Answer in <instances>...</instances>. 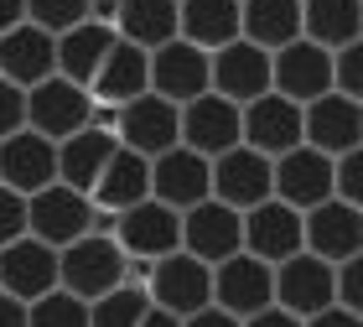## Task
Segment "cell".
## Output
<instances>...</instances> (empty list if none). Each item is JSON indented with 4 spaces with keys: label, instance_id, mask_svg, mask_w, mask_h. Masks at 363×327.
<instances>
[{
    "label": "cell",
    "instance_id": "44dd1931",
    "mask_svg": "<svg viewBox=\"0 0 363 327\" xmlns=\"http://www.w3.org/2000/svg\"><path fill=\"white\" fill-rule=\"evenodd\" d=\"M239 120H244V145L259 151L265 161H280L286 151L301 145V104L280 99V94H265V99L244 104Z\"/></svg>",
    "mask_w": 363,
    "mask_h": 327
},
{
    "label": "cell",
    "instance_id": "2e32d148",
    "mask_svg": "<svg viewBox=\"0 0 363 327\" xmlns=\"http://www.w3.org/2000/svg\"><path fill=\"white\" fill-rule=\"evenodd\" d=\"M0 291L16 296L21 306L42 301L47 291H57V250L42 244V239H31V234L6 244V250H0Z\"/></svg>",
    "mask_w": 363,
    "mask_h": 327
},
{
    "label": "cell",
    "instance_id": "9c48e42d",
    "mask_svg": "<svg viewBox=\"0 0 363 327\" xmlns=\"http://www.w3.org/2000/svg\"><path fill=\"white\" fill-rule=\"evenodd\" d=\"M270 94H280V99H291L301 109L317 104L322 94H333V52H322L306 37L270 52Z\"/></svg>",
    "mask_w": 363,
    "mask_h": 327
},
{
    "label": "cell",
    "instance_id": "8992f818",
    "mask_svg": "<svg viewBox=\"0 0 363 327\" xmlns=\"http://www.w3.org/2000/svg\"><path fill=\"white\" fill-rule=\"evenodd\" d=\"M114 140L125 145V151H135L145 161L167 156L172 145H182V109L156 99V94H140V99H130L114 109Z\"/></svg>",
    "mask_w": 363,
    "mask_h": 327
},
{
    "label": "cell",
    "instance_id": "f1b7e54d",
    "mask_svg": "<svg viewBox=\"0 0 363 327\" xmlns=\"http://www.w3.org/2000/svg\"><path fill=\"white\" fill-rule=\"evenodd\" d=\"M151 198V161L145 156H135V151H114L109 156V167H104V177H99V187L89 192V203L99 208V214H125V208H135V203H145Z\"/></svg>",
    "mask_w": 363,
    "mask_h": 327
},
{
    "label": "cell",
    "instance_id": "7bdbcfd3",
    "mask_svg": "<svg viewBox=\"0 0 363 327\" xmlns=\"http://www.w3.org/2000/svg\"><path fill=\"white\" fill-rule=\"evenodd\" d=\"M26 21V0H0V37Z\"/></svg>",
    "mask_w": 363,
    "mask_h": 327
},
{
    "label": "cell",
    "instance_id": "f546056e",
    "mask_svg": "<svg viewBox=\"0 0 363 327\" xmlns=\"http://www.w3.org/2000/svg\"><path fill=\"white\" fill-rule=\"evenodd\" d=\"M114 42H120V37H114V26H104V21H84V26L62 31V37H57V78L89 89L94 73L104 68V57H109Z\"/></svg>",
    "mask_w": 363,
    "mask_h": 327
},
{
    "label": "cell",
    "instance_id": "1f68e13d",
    "mask_svg": "<svg viewBox=\"0 0 363 327\" xmlns=\"http://www.w3.org/2000/svg\"><path fill=\"white\" fill-rule=\"evenodd\" d=\"M151 312V296H145V286H120L109 291V296L89 301V327H140V317Z\"/></svg>",
    "mask_w": 363,
    "mask_h": 327
},
{
    "label": "cell",
    "instance_id": "d590c367",
    "mask_svg": "<svg viewBox=\"0 0 363 327\" xmlns=\"http://www.w3.org/2000/svg\"><path fill=\"white\" fill-rule=\"evenodd\" d=\"M333 198L363 214V145L333 161Z\"/></svg>",
    "mask_w": 363,
    "mask_h": 327
},
{
    "label": "cell",
    "instance_id": "8d00e7d4",
    "mask_svg": "<svg viewBox=\"0 0 363 327\" xmlns=\"http://www.w3.org/2000/svg\"><path fill=\"white\" fill-rule=\"evenodd\" d=\"M337 306L353 312V317H363V255H353V260L337 265Z\"/></svg>",
    "mask_w": 363,
    "mask_h": 327
},
{
    "label": "cell",
    "instance_id": "f6af8a7d",
    "mask_svg": "<svg viewBox=\"0 0 363 327\" xmlns=\"http://www.w3.org/2000/svg\"><path fill=\"white\" fill-rule=\"evenodd\" d=\"M140 327H182V317H172V312H161V306H151V312L140 317Z\"/></svg>",
    "mask_w": 363,
    "mask_h": 327
},
{
    "label": "cell",
    "instance_id": "4fadbf2b",
    "mask_svg": "<svg viewBox=\"0 0 363 327\" xmlns=\"http://www.w3.org/2000/svg\"><path fill=\"white\" fill-rule=\"evenodd\" d=\"M151 198L167 203L172 214H187V208L213 198V161H203L187 145H172L167 156L151 161Z\"/></svg>",
    "mask_w": 363,
    "mask_h": 327
},
{
    "label": "cell",
    "instance_id": "d6a6232c",
    "mask_svg": "<svg viewBox=\"0 0 363 327\" xmlns=\"http://www.w3.org/2000/svg\"><path fill=\"white\" fill-rule=\"evenodd\" d=\"M26 21L47 37H62V31L94 21V0H26Z\"/></svg>",
    "mask_w": 363,
    "mask_h": 327
},
{
    "label": "cell",
    "instance_id": "5b68a950",
    "mask_svg": "<svg viewBox=\"0 0 363 327\" xmlns=\"http://www.w3.org/2000/svg\"><path fill=\"white\" fill-rule=\"evenodd\" d=\"M99 104L89 99V89L68 84V78H47V84L26 89V130H37V135H47L52 145H62L68 135H78V130L94 125Z\"/></svg>",
    "mask_w": 363,
    "mask_h": 327
},
{
    "label": "cell",
    "instance_id": "603a6c76",
    "mask_svg": "<svg viewBox=\"0 0 363 327\" xmlns=\"http://www.w3.org/2000/svg\"><path fill=\"white\" fill-rule=\"evenodd\" d=\"M57 73V37H47V31H37L31 21H21L16 31H6L0 37V78L16 89H37L47 84V78Z\"/></svg>",
    "mask_w": 363,
    "mask_h": 327
},
{
    "label": "cell",
    "instance_id": "6da1fadb",
    "mask_svg": "<svg viewBox=\"0 0 363 327\" xmlns=\"http://www.w3.org/2000/svg\"><path fill=\"white\" fill-rule=\"evenodd\" d=\"M130 281V260L109 234H84L78 244L57 250V286L78 301H99Z\"/></svg>",
    "mask_w": 363,
    "mask_h": 327
},
{
    "label": "cell",
    "instance_id": "ba28073f",
    "mask_svg": "<svg viewBox=\"0 0 363 327\" xmlns=\"http://www.w3.org/2000/svg\"><path fill=\"white\" fill-rule=\"evenodd\" d=\"M275 198V161H265L250 145H234L213 161V203L234 208V214H250V208Z\"/></svg>",
    "mask_w": 363,
    "mask_h": 327
},
{
    "label": "cell",
    "instance_id": "ee69618b",
    "mask_svg": "<svg viewBox=\"0 0 363 327\" xmlns=\"http://www.w3.org/2000/svg\"><path fill=\"white\" fill-rule=\"evenodd\" d=\"M0 327H26V306L0 291Z\"/></svg>",
    "mask_w": 363,
    "mask_h": 327
},
{
    "label": "cell",
    "instance_id": "d4e9b609",
    "mask_svg": "<svg viewBox=\"0 0 363 327\" xmlns=\"http://www.w3.org/2000/svg\"><path fill=\"white\" fill-rule=\"evenodd\" d=\"M114 151H120L114 130H104V125L78 130V135H68V140L57 145V182L89 198V192L99 187V177H104V167H109Z\"/></svg>",
    "mask_w": 363,
    "mask_h": 327
},
{
    "label": "cell",
    "instance_id": "30bf717a",
    "mask_svg": "<svg viewBox=\"0 0 363 327\" xmlns=\"http://www.w3.org/2000/svg\"><path fill=\"white\" fill-rule=\"evenodd\" d=\"M213 306L250 322L255 312L275 306V270L255 255H234L223 265H213Z\"/></svg>",
    "mask_w": 363,
    "mask_h": 327
},
{
    "label": "cell",
    "instance_id": "e0dca14e",
    "mask_svg": "<svg viewBox=\"0 0 363 327\" xmlns=\"http://www.w3.org/2000/svg\"><path fill=\"white\" fill-rule=\"evenodd\" d=\"M57 182V145L37 135V130H16L11 140H0V187L37 198L42 187Z\"/></svg>",
    "mask_w": 363,
    "mask_h": 327
},
{
    "label": "cell",
    "instance_id": "5bb4252c",
    "mask_svg": "<svg viewBox=\"0 0 363 327\" xmlns=\"http://www.w3.org/2000/svg\"><path fill=\"white\" fill-rule=\"evenodd\" d=\"M182 145H187V151H197L203 161H218L223 151L244 145L239 104L218 99V94H203V99L182 104Z\"/></svg>",
    "mask_w": 363,
    "mask_h": 327
},
{
    "label": "cell",
    "instance_id": "60d3db41",
    "mask_svg": "<svg viewBox=\"0 0 363 327\" xmlns=\"http://www.w3.org/2000/svg\"><path fill=\"white\" fill-rule=\"evenodd\" d=\"M306 327H363V317H353V312H342V306H327V312H317V317H306Z\"/></svg>",
    "mask_w": 363,
    "mask_h": 327
},
{
    "label": "cell",
    "instance_id": "8fae6325",
    "mask_svg": "<svg viewBox=\"0 0 363 327\" xmlns=\"http://www.w3.org/2000/svg\"><path fill=\"white\" fill-rule=\"evenodd\" d=\"M151 94L156 99H167V104H192V99H203V94H213V57L208 52H197L192 42H167V47H156L151 52Z\"/></svg>",
    "mask_w": 363,
    "mask_h": 327
},
{
    "label": "cell",
    "instance_id": "74e56055",
    "mask_svg": "<svg viewBox=\"0 0 363 327\" xmlns=\"http://www.w3.org/2000/svg\"><path fill=\"white\" fill-rule=\"evenodd\" d=\"M21 234H26V198L11 192V187H0V250L16 244Z\"/></svg>",
    "mask_w": 363,
    "mask_h": 327
},
{
    "label": "cell",
    "instance_id": "836d02e7",
    "mask_svg": "<svg viewBox=\"0 0 363 327\" xmlns=\"http://www.w3.org/2000/svg\"><path fill=\"white\" fill-rule=\"evenodd\" d=\"M26 327H89V301L68 296V291H47L42 301L26 306Z\"/></svg>",
    "mask_w": 363,
    "mask_h": 327
},
{
    "label": "cell",
    "instance_id": "b9f144b4",
    "mask_svg": "<svg viewBox=\"0 0 363 327\" xmlns=\"http://www.w3.org/2000/svg\"><path fill=\"white\" fill-rule=\"evenodd\" d=\"M244 327H306L301 317H291V312H280V306H265V312H255Z\"/></svg>",
    "mask_w": 363,
    "mask_h": 327
},
{
    "label": "cell",
    "instance_id": "9a60e30c",
    "mask_svg": "<svg viewBox=\"0 0 363 327\" xmlns=\"http://www.w3.org/2000/svg\"><path fill=\"white\" fill-rule=\"evenodd\" d=\"M301 145L322 156H348L363 145V104L342 99V94H322L317 104L301 109Z\"/></svg>",
    "mask_w": 363,
    "mask_h": 327
},
{
    "label": "cell",
    "instance_id": "7402d4cb",
    "mask_svg": "<svg viewBox=\"0 0 363 327\" xmlns=\"http://www.w3.org/2000/svg\"><path fill=\"white\" fill-rule=\"evenodd\" d=\"M306 250V234H301V214L286 203H259L244 214V255H255V260H265V265L275 270L280 260H291V255H301Z\"/></svg>",
    "mask_w": 363,
    "mask_h": 327
},
{
    "label": "cell",
    "instance_id": "e575fe53",
    "mask_svg": "<svg viewBox=\"0 0 363 327\" xmlns=\"http://www.w3.org/2000/svg\"><path fill=\"white\" fill-rule=\"evenodd\" d=\"M333 94L363 104V37L348 42L342 52H333Z\"/></svg>",
    "mask_w": 363,
    "mask_h": 327
},
{
    "label": "cell",
    "instance_id": "ac0fdd59",
    "mask_svg": "<svg viewBox=\"0 0 363 327\" xmlns=\"http://www.w3.org/2000/svg\"><path fill=\"white\" fill-rule=\"evenodd\" d=\"M301 234H306V255L327 260V265H342V260L363 255V214L337 203V198H327L311 214H301Z\"/></svg>",
    "mask_w": 363,
    "mask_h": 327
},
{
    "label": "cell",
    "instance_id": "ffe728a7",
    "mask_svg": "<svg viewBox=\"0 0 363 327\" xmlns=\"http://www.w3.org/2000/svg\"><path fill=\"white\" fill-rule=\"evenodd\" d=\"M213 94L228 104H255V99H265L270 94V52H259V47L250 42H228L213 52Z\"/></svg>",
    "mask_w": 363,
    "mask_h": 327
},
{
    "label": "cell",
    "instance_id": "83f0119b",
    "mask_svg": "<svg viewBox=\"0 0 363 327\" xmlns=\"http://www.w3.org/2000/svg\"><path fill=\"white\" fill-rule=\"evenodd\" d=\"M114 37L156 52V47L177 42V0H114Z\"/></svg>",
    "mask_w": 363,
    "mask_h": 327
},
{
    "label": "cell",
    "instance_id": "ab89813d",
    "mask_svg": "<svg viewBox=\"0 0 363 327\" xmlns=\"http://www.w3.org/2000/svg\"><path fill=\"white\" fill-rule=\"evenodd\" d=\"M182 327H244L239 317H228V312H218V306H203V312H192Z\"/></svg>",
    "mask_w": 363,
    "mask_h": 327
},
{
    "label": "cell",
    "instance_id": "4dcf8cb0",
    "mask_svg": "<svg viewBox=\"0 0 363 327\" xmlns=\"http://www.w3.org/2000/svg\"><path fill=\"white\" fill-rule=\"evenodd\" d=\"M301 37L322 52H342L363 37V0H301Z\"/></svg>",
    "mask_w": 363,
    "mask_h": 327
},
{
    "label": "cell",
    "instance_id": "d6986e66",
    "mask_svg": "<svg viewBox=\"0 0 363 327\" xmlns=\"http://www.w3.org/2000/svg\"><path fill=\"white\" fill-rule=\"evenodd\" d=\"M333 198V156L311 151V145H296L275 161V203L296 208V214H311L317 203Z\"/></svg>",
    "mask_w": 363,
    "mask_h": 327
},
{
    "label": "cell",
    "instance_id": "f35d334b",
    "mask_svg": "<svg viewBox=\"0 0 363 327\" xmlns=\"http://www.w3.org/2000/svg\"><path fill=\"white\" fill-rule=\"evenodd\" d=\"M16 130H26V94L0 78V140H11Z\"/></svg>",
    "mask_w": 363,
    "mask_h": 327
},
{
    "label": "cell",
    "instance_id": "3957f363",
    "mask_svg": "<svg viewBox=\"0 0 363 327\" xmlns=\"http://www.w3.org/2000/svg\"><path fill=\"white\" fill-rule=\"evenodd\" d=\"M109 239L125 250V260H140V265H156L182 250V214H172L167 203L145 198L135 208L109 218Z\"/></svg>",
    "mask_w": 363,
    "mask_h": 327
},
{
    "label": "cell",
    "instance_id": "7a4b0ae2",
    "mask_svg": "<svg viewBox=\"0 0 363 327\" xmlns=\"http://www.w3.org/2000/svg\"><path fill=\"white\" fill-rule=\"evenodd\" d=\"M26 234L52 244V250H68V244H78L84 234H99V208L84 192L52 182V187H42L37 198H26Z\"/></svg>",
    "mask_w": 363,
    "mask_h": 327
},
{
    "label": "cell",
    "instance_id": "277c9868",
    "mask_svg": "<svg viewBox=\"0 0 363 327\" xmlns=\"http://www.w3.org/2000/svg\"><path fill=\"white\" fill-rule=\"evenodd\" d=\"M145 296H151V306L187 322L192 312L213 306V265L192 260L187 250H177V255L156 260V265L145 270Z\"/></svg>",
    "mask_w": 363,
    "mask_h": 327
},
{
    "label": "cell",
    "instance_id": "cb8c5ba5",
    "mask_svg": "<svg viewBox=\"0 0 363 327\" xmlns=\"http://www.w3.org/2000/svg\"><path fill=\"white\" fill-rule=\"evenodd\" d=\"M140 94H151V52H140V47H130V42H114L104 68H99L94 84H89V99L104 104V109H120L130 99H140Z\"/></svg>",
    "mask_w": 363,
    "mask_h": 327
},
{
    "label": "cell",
    "instance_id": "4316f807",
    "mask_svg": "<svg viewBox=\"0 0 363 327\" xmlns=\"http://www.w3.org/2000/svg\"><path fill=\"white\" fill-rule=\"evenodd\" d=\"M239 37L259 52L301 42V0H239Z\"/></svg>",
    "mask_w": 363,
    "mask_h": 327
},
{
    "label": "cell",
    "instance_id": "7c38bea8",
    "mask_svg": "<svg viewBox=\"0 0 363 327\" xmlns=\"http://www.w3.org/2000/svg\"><path fill=\"white\" fill-rule=\"evenodd\" d=\"M182 250L192 260H203V265H223V260L244 255V214L223 203H197L182 214Z\"/></svg>",
    "mask_w": 363,
    "mask_h": 327
},
{
    "label": "cell",
    "instance_id": "52a82bcc",
    "mask_svg": "<svg viewBox=\"0 0 363 327\" xmlns=\"http://www.w3.org/2000/svg\"><path fill=\"white\" fill-rule=\"evenodd\" d=\"M275 306L291 317H317L327 306H337V265H327L317 255H291L275 265Z\"/></svg>",
    "mask_w": 363,
    "mask_h": 327
},
{
    "label": "cell",
    "instance_id": "484cf974",
    "mask_svg": "<svg viewBox=\"0 0 363 327\" xmlns=\"http://www.w3.org/2000/svg\"><path fill=\"white\" fill-rule=\"evenodd\" d=\"M177 37L213 57L239 42V0H177Z\"/></svg>",
    "mask_w": 363,
    "mask_h": 327
}]
</instances>
